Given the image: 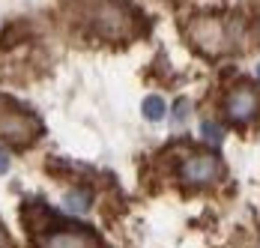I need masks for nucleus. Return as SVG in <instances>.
I'll return each instance as SVG.
<instances>
[{
	"instance_id": "11",
	"label": "nucleus",
	"mask_w": 260,
	"mask_h": 248,
	"mask_svg": "<svg viewBox=\"0 0 260 248\" xmlns=\"http://www.w3.org/2000/svg\"><path fill=\"white\" fill-rule=\"evenodd\" d=\"M9 165H12V162H9V152H3V149H0V176L9 171Z\"/></svg>"
},
{
	"instance_id": "2",
	"label": "nucleus",
	"mask_w": 260,
	"mask_h": 248,
	"mask_svg": "<svg viewBox=\"0 0 260 248\" xmlns=\"http://www.w3.org/2000/svg\"><path fill=\"white\" fill-rule=\"evenodd\" d=\"M188 39L209 57L224 54V51L234 48V21L212 18V15H198V18L188 21Z\"/></svg>"
},
{
	"instance_id": "1",
	"label": "nucleus",
	"mask_w": 260,
	"mask_h": 248,
	"mask_svg": "<svg viewBox=\"0 0 260 248\" xmlns=\"http://www.w3.org/2000/svg\"><path fill=\"white\" fill-rule=\"evenodd\" d=\"M42 135V120L24 111L18 102L0 96V141L12 147H30Z\"/></svg>"
},
{
	"instance_id": "12",
	"label": "nucleus",
	"mask_w": 260,
	"mask_h": 248,
	"mask_svg": "<svg viewBox=\"0 0 260 248\" xmlns=\"http://www.w3.org/2000/svg\"><path fill=\"white\" fill-rule=\"evenodd\" d=\"M0 248H9V236H6V230L0 227Z\"/></svg>"
},
{
	"instance_id": "8",
	"label": "nucleus",
	"mask_w": 260,
	"mask_h": 248,
	"mask_svg": "<svg viewBox=\"0 0 260 248\" xmlns=\"http://www.w3.org/2000/svg\"><path fill=\"white\" fill-rule=\"evenodd\" d=\"M141 111H144V117H147L150 123H158V120L165 117L168 105L158 99V96H147V99H144V105H141Z\"/></svg>"
},
{
	"instance_id": "5",
	"label": "nucleus",
	"mask_w": 260,
	"mask_h": 248,
	"mask_svg": "<svg viewBox=\"0 0 260 248\" xmlns=\"http://www.w3.org/2000/svg\"><path fill=\"white\" fill-rule=\"evenodd\" d=\"M257 108H260V99H257V93H254V87H248V84L236 87L234 93L228 96V102H224V114L236 126L251 123L254 114H257Z\"/></svg>"
},
{
	"instance_id": "13",
	"label": "nucleus",
	"mask_w": 260,
	"mask_h": 248,
	"mask_svg": "<svg viewBox=\"0 0 260 248\" xmlns=\"http://www.w3.org/2000/svg\"><path fill=\"white\" fill-rule=\"evenodd\" d=\"M257 78H260V66H257Z\"/></svg>"
},
{
	"instance_id": "4",
	"label": "nucleus",
	"mask_w": 260,
	"mask_h": 248,
	"mask_svg": "<svg viewBox=\"0 0 260 248\" xmlns=\"http://www.w3.org/2000/svg\"><path fill=\"white\" fill-rule=\"evenodd\" d=\"M180 176L188 185H207V182L221 176V162L215 156H209V152H194V156L182 159Z\"/></svg>"
},
{
	"instance_id": "10",
	"label": "nucleus",
	"mask_w": 260,
	"mask_h": 248,
	"mask_svg": "<svg viewBox=\"0 0 260 248\" xmlns=\"http://www.w3.org/2000/svg\"><path fill=\"white\" fill-rule=\"evenodd\" d=\"M188 114H191V108H188V102L185 99H180L177 102V105H174V123H185V120H188Z\"/></svg>"
},
{
	"instance_id": "6",
	"label": "nucleus",
	"mask_w": 260,
	"mask_h": 248,
	"mask_svg": "<svg viewBox=\"0 0 260 248\" xmlns=\"http://www.w3.org/2000/svg\"><path fill=\"white\" fill-rule=\"evenodd\" d=\"M93 27H96L102 36H120V33L129 30V12L120 9L117 3L105 0L102 6L96 9V15H93Z\"/></svg>"
},
{
	"instance_id": "3",
	"label": "nucleus",
	"mask_w": 260,
	"mask_h": 248,
	"mask_svg": "<svg viewBox=\"0 0 260 248\" xmlns=\"http://www.w3.org/2000/svg\"><path fill=\"white\" fill-rule=\"evenodd\" d=\"M36 248H105V242L87 227H45L42 233H33Z\"/></svg>"
},
{
	"instance_id": "7",
	"label": "nucleus",
	"mask_w": 260,
	"mask_h": 248,
	"mask_svg": "<svg viewBox=\"0 0 260 248\" xmlns=\"http://www.w3.org/2000/svg\"><path fill=\"white\" fill-rule=\"evenodd\" d=\"M90 200H93V195L87 192V189H72L69 195H66V209L69 212H75V215H81V212H87L90 209Z\"/></svg>"
},
{
	"instance_id": "9",
	"label": "nucleus",
	"mask_w": 260,
	"mask_h": 248,
	"mask_svg": "<svg viewBox=\"0 0 260 248\" xmlns=\"http://www.w3.org/2000/svg\"><path fill=\"white\" fill-rule=\"evenodd\" d=\"M201 135H204V141H209L212 147H221V141H224L221 126H215V123H204L201 126Z\"/></svg>"
}]
</instances>
